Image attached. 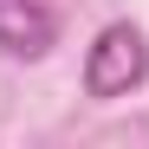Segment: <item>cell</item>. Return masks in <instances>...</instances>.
Here are the masks:
<instances>
[{
    "mask_svg": "<svg viewBox=\"0 0 149 149\" xmlns=\"http://www.w3.org/2000/svg\"><path fill=\"white\" fill-rule=\"evenodd\" d=\"M143 78H149V39H143V26L110 19L91 39V52H84V97L110 104V97H130Z\"/></svg>",
    "mask_w": 149,
    "mask_h": 149,
    "instance_id": "obj_1",
    "label": "cell"
},
{
    "mask_svg": "<svg viewBox=\"0 0 149 149\" xmlns=\"http://www.w3.org/2000/svg\"><path fill=\"white\" fill-rule=\"evenodd\" d=\"M58 45V13L45 0H0V52L7 58H45Z\"/></svg>",
    "mask_w": 149,
    "mask_h": 149,
    "instance_id": "obj_2",
    "label": "cell"
}]
</instances>
